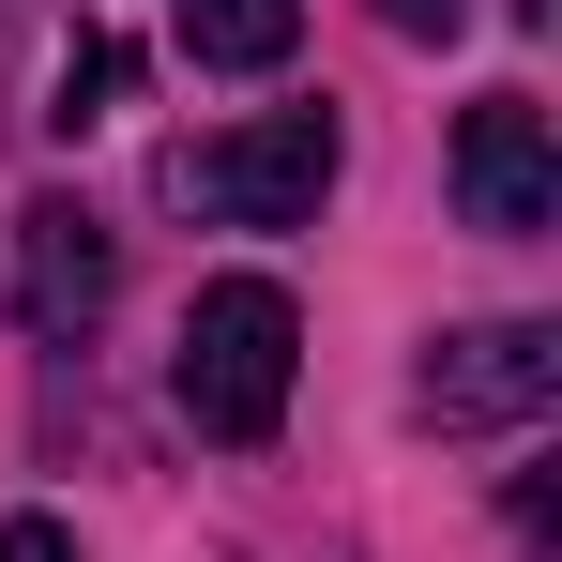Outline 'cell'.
Listing matches in <instances>:
<instances>
[{"instance_id":"cell-6","label":"cell","mask_w":562,"mask_h":562,"mask_svg":"<svg viewBox=\"0 0 562 562\" xmlns=\"http://www.w3.org/2000/svg\"><path fill=\"white\" fill-rule=\"evenodd\" d=\"M289 46H304V0H183V61L213 77H274Z\"/></svg>"},{"instance_id":"cell-7","label":"cell","mask_w":562,"mask_h":562,"mask_svg":"<svg viewBox=\"0 0 562 562\" xmlns=\"http://www.w3.org/2000/svg\"><path fill=\"white\" fill-rule=\"evenodd\" d=\"M106 106H122V31H77V46H61V77H46V122H61V137H92Z\"/></svg>"},{"instance_id":"cell-5","label":"cell","mask_w":562,"mask_h":562,"mask_svg":"<svg viewBox=\"0 0 562 562\" xmlns=\"http://www.w3.org/2000/svg\"><path fill=\"white\" fill-rule=\"evenodd\" d=\"M106 289H122L106 228L77 213V198H31V213H15V319H31V335H92Z\"/></svg>"},{"instance_id":"cell-9","label":"cell","mask_w":562,"mask_h":562,"mask_svg":"<svg viewBox=\"0 0 562 562\" xmlns=\"http://www.w3.org/2000/svg\"><path fill=\"white\" fill-rule=\"evenodd\" d=\"M0 562H77V532L61 517H0Z\"/></svg>"},{"instance_id":"cell-8","label":"cell","mask_w":562,"mask_h":562,"mask_svg":"<svg viewBox=\"0 0 562 562\" xmlns=\"http://www.w3.org/2000/svg\"><path fill=\"white\" fill-rule=\"evenodd\" d=\"M366 15H380V31H411V46H457V31H471V0H366Z\"/></svg>"},{"instance_id":"cell-1","label":"cell","mask_w":562,"mask_h":562,"mask_svg":"<svg viewBox=\"0 0 562 562\" xmlns=\"http://www.w3.org/2000/svg\"><path fill=\"white\" fill-rule=\"evenodd\" d=\"M289 366H304V304H289L274 274H228L183 304V366H168V395H183L198 441H274L289 426Z\"/></svg>"},{"instance_id":"cell-3","label":"cell","mask_w":562,"mask_h":562,"mask_svg":"<svg viewBox=\"0 0 562 562\" xmlns=\"http://www.w3.org/2000/svg\"><path fill=\"white\" fill-rule=\"evenodd\" d=\"M411 395H426V426H532L562 395V319H471L426 350Z\"/></svg>"},{"instance_id":"cell-4","label":"cell","mask_w":562,"mask_h":562,"mask_svg":"<svg viewBox=\"0 0 562 562\" xmlns=\"http://www.w3.org/2000/svg\"><path fill=\"white\" fill-rule=\"evenodd\" d=\"M457 213L502 228V244H532V228L562 213V137H548L532 92H486V106L457 122Z\"/></svg>"},{"instance_id":"cell-2","label":"cell","mask_w":562,"mask_h":562,"mask_svg":"<svg viewBox=\"0 0 562 562\" xmlns=\"http://www.w3.org/2000/svg\"><path fill=\"white\" fill-rule=\"evenodd\" d=\"M168 198L213 213V228H304V213L335 198V122H319V106H274V122L183 137V153H168Z\"/></svg>"}]
</instances>
